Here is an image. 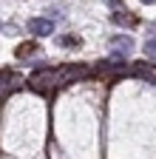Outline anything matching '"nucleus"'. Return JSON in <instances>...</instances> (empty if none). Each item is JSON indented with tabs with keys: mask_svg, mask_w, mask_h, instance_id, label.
Masks as SVG:
<instances>
[{
	"mask_svg": "<svg viewBox=\"0 0 156 159\" xmlns=\"http://www.w3.org/2000/svg\"><path fill=\"white\" fill-rule=\"evenodd\" d=\"M37 51H40V48H37V43H34V40H29V43H20V46L14 48V57H17V60H31Z\"/></svg>",
	"mask_w": 156,
	"mask_h": 159,
	"instance_id": "obj_4",
	"label": "nucleus"
},
{
	"mask_svg": "<svg viewBox=\"0 0 156 159\" xmlns=\"http://www.w3.org/2000/svg\"><path fill=\"white\" fill-rule=\"evenodd\" d=\"M85 74H88L85 66H60L57 68V80H60V83H71V80H80Z\"/></svg>",
	"mask_w": 156,
	"mask_h": 159,
	"instance_id": "obj_2",
	"label": "nucleus"
},
{
	"mask_svg": "<svg viewBox=\"0 0 156 159\" xmlns=\"http://www.w3.org/2000/svg\"><path fill=\"white\" fill-rule=\"evenodd\" d=\"M133 74L142 77V80H153V83H156V71H153L148 63H136V66H133Z\"/></svg>",
	"mask_w": 156,
	"mask_h": 159,
	"instance_id": "obj_7",
	"label": "nucleus"
},
{
	"mask_svg": "<svg viewBox=\"0 0 156 159\" xmlns=\"http://www.w3.org/2000/svg\"><path fill=\"white\" fill-rule=\"evenodd\" d=\"M29 31L34 37H48V34H54V23L46 20V17H34L31 23H29Z\"/></svg>",
	"mask_w": 156,
	"mask_h": 159,
	"instance_id": "obj_3",
	"label": "nucleus"
},
{
	"mask_svg": "<svg viewBox=\"0 0 156 159\" xmlns=\"http://www.w3.org/2000/svg\"><path fill=\"white\" fill-rule=\"evenodd\" d=\"M57 43H60V46H68V48H74V46H80V37H74V34H63V37H57Z\"/></svg>",
	"mask_w": 156,
	"mask_h": 159,
	"instance_id": "obj_8",
	"label": "nucleus"
},
{
	"mask_svg": "<svg viewBox=\"0 0 156 159\" xmlns=\"http://www.w3.org/2000/svg\"><path fill=\"white\" fill-rule=\"evenodd\" d=\"M142 3H156V0H142Z\"/></svg>",
	"mask_w": 156,
	"mask_h": 159,
	"instance_id": "obj_10",
	"label": "nucleus"
},
{
	"mask_svg": "<svg viewBox=\"0 0 156 159\" xmlns=\"http://www.w3.org/2000/svg\"><path fill=\"white\" fill-rule=\"evenodd\" d=\"M111 48H114L116 54L125 57V54L133 51V40H131V37H114V40H111Z\"/></svg>",
	"mask_w": 156,
	"mask_h": 159,
	"instance_id": "obj_5",
	"label": "nucleus"
},
{
	"mask_svg": "<svg viewBox=\"0 0 156 159\" xmlns=\"http://www.w3.org/2000/svg\"><path fill=\"white\" fill-rule=\"evenodd\" d=\"M60 80H57V68H40L29 77V88L37 91V94H48Z\"/></svg>",
	"mask_w": 156,
	"mask_h": 159,
	"instance_id": "obj_1",
	"label": "nucleus"
},
{
	"mask_svg": "<svg viewBox=\"0 0 156 159\" xmlns=\"http://www.w3.org/2000/svg\"><path fill=\"white\" fill-rule=\"evenodd\" d=\"M0 29H3V23H0Z\"/></svg>",
	"mask_w": 156,
	"mask_h": 159,
	"instance_id": "obj_11",
	"label": "nucleus"
},
{
	"mask_svg": "<svg viewBox=\"0 0 156 159\" xmlns=\"http://www.w3.org/2000/svg\"><path fill=\"white\" fill-rule=\"evenodd\" d=\"M114 23H116V26H125V29H133L139 20H136L131 11H114Z\"/></svg>",
	"mask_w": 156,
	"mask_h": 159,
	"instance_id": "obj_6",
	"label": "nucleus"
},
{
	"mask_svg": "<svg viewBox=\"0 0 156 159\" xmlns=\"http://www.w3.org/2000/svg\"><path fill=\"white\" fill-rule=\"evenodd\" d=\"M145 54L156 60V40H148V43H145Z\"/></svg>",
	"mask_w": 156,
	"mask_h": 159,
	"instance_id": "obj_9",
	"label": "nucleus"
}]
</instances>
